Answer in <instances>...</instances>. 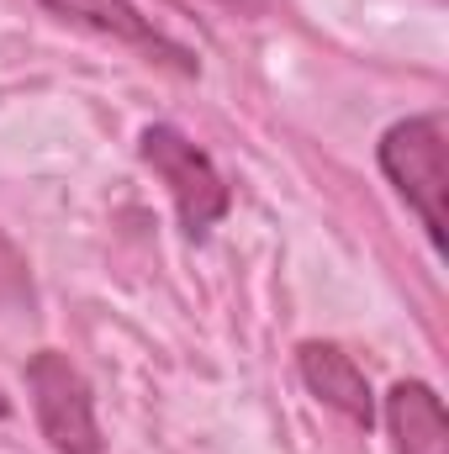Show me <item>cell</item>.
<instances>
[{"label":"cell","mask_w":449,"mask_h":454,"mask_svg":"<svg viewBox=\"0 0 449 454\" xmlns=\"http://www.w3.org/2000/svg\"><path fill=\"white\" fill-rule=\"evenodd\" d=\"M27 391H32L37 428H43V439L53 450L59 454H101V423H96L91 386H85V375L64 354H53V348L32 354Z\"/></svg>","instance_id":"cell-3"},{"label":"cell","mask_w":449,"mask_h":454,"mask_svg":"<svg viewBox=\"0 0 449 454\" xmlns=\"http://www.w3.org/2000/svg\"><path fill=\"white\" fill-rule=\"evenodd\" d=\"M32 301V280H27V259L0 238V307H21Z\"/></svg>","instance_id":"cell-7"},{"label":"cell","mask_w":449,"mask_h":454,"mask_svg":"<svg viewBox=\"0 0 449 454\" xmlns=\"http://www.w3.org/2000/svg\"><path fill=\"white\" fill-rule=\"evenodd\" d=\"M302 380L318 402H328L334 412H343L349 423L370 428L375 423V396H370V380L365 370L338 348V343H302Z\"/></svg>","instance_id":"cell-5"},{"label":"cell","mask_w":449,"mask_h":454,"mask_svg":"<svg viewBox=\"0 0 449 454\" xmlns=\"http://www.w3.org/2000/svg\"><path fill=\"white\" fill-rule=\"evenodd\" d=\"M53 16H64V21H80V27H91V32H101V37H112V43H127V48H138L143 59H154V64H164V69H175V74H196V53L191 48H180L175 37H164L148 16H138L127 0H43Z\"/></svg>","instance_id":"cell-4"},{"label":"cell","mask_w":449,"mask_h":454,"mask_svg":"<svg viewBox=\"0 0 449 454\" xmlns=\"http://www.w3.org/2000/svg\"><path fill=\"white\" fill-rule=\"evenodd\" d=\"M0 418H5V396H0Z\"/></svg>","instance_id":"cell-8"},{"label":"cell","mask_w":449,"mask_h":454,"mask_svg":"<svg viewBox=\"0 0 449 454\" xmlns=\"http://www.w3.org/2000/svg\"><path fill=\"white\" fill-rule=\"evenodd\" d=\"M138 153H143V164L169 185L175 212H180V223H185L191 238H201V232L227 212V180L217 175V164H212L180 127H164V121L143 127Z\"/></svg>","instance_id":"cell-2"},{"label":"cell","mask_w":449,"mask_h":454,"mask_svg":"<svg viewBox=\"0 0 449 454\" xmlns=\"http://www.w3.org/2000/svg\"><path fill=\"white\" fill-rule=\"evenodd\" d=\"M386 428L397 439V454H449V418L434 386L402 380L386 396Z\"/></svg>","instance_id":"cell-6"},{"label":"cell","mask_w":449,"mask_h":454,"mask_svg":"<svg viewBox=\"0 0 449 454\" xmlns=\"http://www.w3.org/2000/svg\"><path fill=\"white\" fill-rule=\"evenodd\" d=\"M445 116H407L381 137V169L386 180L402 191V201L423 217L429 238L445 243V191H449V169H445Z\"/></svg>","instance_id":"cell-1"}]
</instances>
